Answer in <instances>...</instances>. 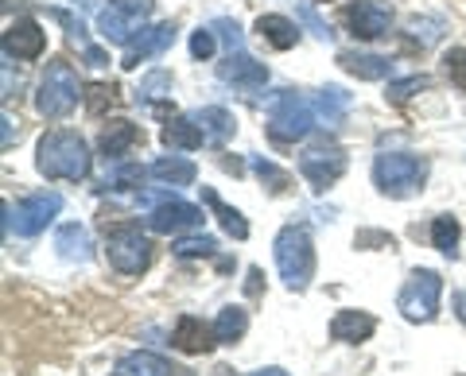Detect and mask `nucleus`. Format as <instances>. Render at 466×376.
<instances>
[{
	"label": "nucleus",
	"mask_w": 466,
	"mask_h": 376,
	"mask_svg": "<svg viewBox=\"0 0 466 376\" xmlns=\"http://www.w3.org/2000/svg\"><path fill=\"white\" fill-rule=\"evenodd\" d=\"M35 167L43 179H63V183H82L90 175V148L78 133L70 128H55L39 140L35 148Z\"/></svg>",
	"instance_id": "obj_1"
},
{
	"label": "nucleus",
	"mask_w": 466,
	"mask_h": 376,
	"mask_svg": "<svg viewBox=\"0 0 466 376\" xmlns=\"http://www.w3.org/2000/svg\"><path fill=\"white\" fill-rule=\"evenodd\" d=\"M428 183V159L408 152H381L373 159V186L385 198H416Z\"/></svg>",
	"instance_id": "obj_2"
},
{
	"label": "nucleus",
	"mask_w": 466,
	"mask_h": 376,
	"mask_svg": "<svg viewBox=\"0 0 466 376\" xmlns=\"http://www.w3.org/2000/svg\"><path fill=\"white\" fill-rule=\"evenodd\" d=\"M276 268H280V280L291 292H303L315 280V244L311 233L303 225H284L276 233Z\"/></svg>",
	"instance_id": "obj_3"
},
{
	"label": "nucleus",
	"mask_w": 466,
	"mask_h": 376,
	"mask_svg": "<svg viewBox=\"0 0 466 376\" xmlns=\"http://www.w3.org/2000/svg\"><path fill=\"white\" fill-rule=\"evenodd\" d=\"M315 124V105L296 90H280L268 101V136L276 143H296L311 133Z\"/></svg>",
	"instance_id": "obj_4"
},
{
	"label": "nucleus",
	"mask_w": 466,
	"mask_h": 376,
	"mask_svg": "<svg viewBox=\"0 0 466 376\" xmlns=\"http://www.w3.org/2000/svg\"><path fill=\"white\" fill-rule=\"evenodd\" d=\"M440 299H443V276L431 268H416L400 287L397 307L408 322H431L440 314Z\"/></svg>",
	"instance_id": "obj_5"
},
{
	"label": "nucleus",
	"mask_w": 466,
	"mask_h": 376,
	"mask_svg": "<svg viewBox=\"0 0 466 376\" xmlns=\"http://www.w3.org/2000/svg\"><path fill=\"white\" fill-rule=\"evenodd\" d=\"M152 8H156V0H109V5L97 12L101 39H106V43H125V47H128V43L144 32Z\"/></svg>",
	"instance_id": "obj_6"
},
{
	"label": "nucleus",
	"mask_w": 466,
	"mask_h": 376,
	"mask_svg": "<svg viewBox=\"0 0 466 376\" xmlns=\"http://www.w3.org/2000/svg\"><path fill=\"white\" fill-rule=\"evenodd\" d=\"M78 97H82L78 74L66 63H51L47 70H43V82H39V94H35L39 117H51V121L66 117V113L78 105Z\"/></svg>",
	"instance_id": "obj_7"
},
{
	"label": "nucleus",
	"mask_w": 466,
	"mask_h": 376,
	"mask_svg": "<svg viewBox=\"0 0 466 376\" xmlns=\"http://www.w3.org/2000/svg\"><path fill=\"white\" fill-rule=\"evenodd\" d=\"M58 210H63V194L55 191H35L16 202V210L5 206V229H16V237H39L47 229Z\"/></svg>",
	"instance_id": "obj_8"
},
{
	"label": "nucleus",
	"mask_w": 466,
	"mask_h": 376,
	"mask_svg": "<svg viewBox=\"0 0 466 376\" xmlns=\"http://www.w3.org/2000/svg\"><path fill=\"white\" fill-rule=\"evenodd\" d=\"M106 256L121 276H140V272H148V264H152V241L144 237L137 225H121L109 233Z\"/></svg>",
	"instance_id": "obj_9"
},
{
	"label": "nucleus",
	"mask_w": 466,
	"mask_h": 376,
	"mask_svg": "<svg viewBox=\"0 0 466 376\" xmlns=\"http://www.w3.org/2000/svg\"><path fill=\"white\" fill-rule=\"evenodd\" d=\"M299 175L308 179L315 191H327V186H334L346 175V152L339 143H327V140L311 143V148L299 155Z\"/></svg>",
	"instance_id": "obj_10"
},
{
	"label": "nucleus",
	"mask_w": 466,
	"mask_h": 376,
	"mask_svg": "<svg viewBox=\"0 0 466 376\" xmlns=\"http://www.w3.org/2000/svg\"><path fill=\"white\" fill-rule=\"evenodd\" d=\"M144 218H148L152 233H187V229H202V210L191 206V202H183L179 194L159 202V206L148 210Z\"/></svg>",
	"instance_id": "obj_11"
},
{
	"label": "nucleus",
	"mask_w": 466,
	"mask_h": 376,
	"mask_svg": "<svg viewBox=\"0 0 466 376\" xmlns=\"http://www.w3.org/2000/svg\"><path fill=\"white\" fill-rule=\"evenodd\" d=\"M47 51V32H43V24L32 20V16H24L16 20L5 32V54L8 59H24V63H32L39 59V54Z\"/></svg>",
	"instance_id": "obj_12"
},
{
	"label": "nucleus",
	"mask_w": 466,
	"mask_h": 376,
	"mask_svg": "<svg viewBox=\"0 0 466 376\" xmlns=\"http://www.w3.org/2000/svg\"><path fill=\"white\" fill-rule=\"evenodd\" d=\"M218 78L226 85H238V90H260L268 82V66L257 63L249 51H229L226 63H218Z\"/></svg>",
	"instance_id": "obj_13"
},
{
	"label": "nucleus",
	"mask_w": 466,
	"mask_h": 376,
	"mask_svg": "<svg viewBox=\"0 0 466 376\" xmlns=\"http://www.w3.org/2000/svg\"><path fill=\"white\" fill-rule=\"evenodd\" d=\"M346 24L358 39H377V35L389 32L392 8L385 5V0H358V5L346 8Z\"/></svg>",
	"instance_id": "obj_14"
},
{
	"label": "nucleus",
	"mask_w": 466,
	"mask_h": 376,
	"mask_svg": "<svg viewBox=\"0 0 466 376\" xmlns=\"http://www.w3.org/2000/svg\"><path fill=\"white\" fill-rule=\"evenodd\" d=\"M175 43V24H156V27H144V32L128 43L125 47V59H121V66L125 70H137L140 63H148V59H156V54H164L167 47Z\"/></svg>",
	"instance_id": "obj_15"
},
{
	"label": "nucleus",
	"mask_w": 466,
	"mask_h": 376,
	"mask_svg": "<svg viewBox=\"0 0 466 376\" xmlns=\"http://www.w3.org/2000/svg\"><path fill=\"white\" fill-rule=\"evenodd\" d=\"M171 345H175L179 353L198 357V353H210V350H214V345H218V334H214V326L202 322V318L183 314L179 322H175V330H171Z\"/></svg>",
	"instance_id": "obj_16"
},
{
	"label": "nucleus",
	"mask_w": 466,
	"mask_h": 376,
	"mask_svg": "<svg viewBox=\"0 0 466 376\" xmlns=\"http://www.w3.org/2000/svg\"><path fill=\"white\" fill-rule=\"evenodd\" d=\"M140 140H144V133L133 121H109L106 128H101V136H97V148L113 163V159H125Z\"/></svg>",
	"instance_id": "obj_17"
},
{
	"label": "nucleus",
	"mask_w": 466,
	"mask_h": 376,
	"mask_svg": "<svg viewBox=\"0 0 466 376\" xmlns=\"http://www.w3.org/2000/svg\"><path fill=\"white\" fill-rule=\"evenodd\" d=\"M373 330H377V318L366 314V311H339L330 318V338L346 341V345H358V341L373 338Z\"/></svg>",
	"instance_id": "obj_18"
},
{
	"label": "nucleus",
	"mask_w": 466,
	"mask_h": 376,
	"mask_svg": "<svg viewBox=\"0 0 466 376\" xmlns=\"http://www.w3.org/2000/svg\"><path fill=\"white\" fill-rule=\"evenodd\" d=\"M339 66L361 82H381L392 74V63L385 54H366V51H339Z\"/></svg>",
	"instance_id": "obj_19"
},
{
	"label": "nucleus",
	"mask_w": 466,
	"mask_h": 376,
	"mask_svg": "<svg viewBox=\"0 0 466 376\" xmlns=\"http://www.w3.org/2000/svg\"><path fill=\"white\" fill-rule=\"evenodd\" d=\"M195 121H198L202 133H207V143H214V148H226V143L233 140V133H238V117H233L229 109H222V105L198 109Z\"/></svg>",
	"instance_id": "obj_20"
},
{
	"label": "nucleus",
	"mask_w": 466,
	"mask_h": 376,
	"mask_svg": "<svg viewBox=\"0 0 466 376\" xmlns=\"http://www.w3.org/2000/svg\"><path fill=\"white\" fill-rule=\"evenodd\" d=\"M164 143L175 152H195L207 143V133H202L198 121H191V117H171L164 124Z\"/></svg>",
	"instance_id": "obj_21"
},
{
	"label": "nucleus",
	"mask_w": 466,
	"mask_h": 376,
	"mask_svg": "<svg viewBox=\"0 0 466 376\" xmlns=\"http://www.w3.org/2000/svg\"><path fill=\"white\" fill-rule=\"evenodd\" d=\"M148 171H152V179H159L164 186H191V183L198 179V167L191 163V159H183V155H164V159H156Z\"/></svg>",
	"instance_id": "obj_22"
},
{
	"label": "nucleus",
	"mask_w": 466,
	"mask_h": 376,
	"mask_svg": "<svg viewBox=\"0 0 466 376\" xmlns=\"http://www.w3.org/2000/svg\"><path fill=\"white\" fill-rule=\"evenodd\" d=\"M55 249H58V256L63 260H75V264H86V260H90V233H86V229L78 225V222H70V225H63L55 233Z\"/></svg>",
	"instance_id": "obj_23"
},
{
	"label": "nucleus",
	"mask_w": 466,
	"mask_h": 376,
	"mask_svg": "<svg viewBox=\"0 0 466 376\" xmlns=\"http://www.w3.org/2000/svg\"><path fill=\"white\" fill-rule=\"evenodd\" d=\"M116 372H121V376H175L183 369H175V365H167L164 357L140 350V353H125L121 361H116Z\"/></svg>",
	"instance_id": "obj_24"
},
{
	"label": "nucleus",
	"mask_w": 466,
	"mask_h": 376,
	"mask_svg": "<svg viewBox=\"0 0 466 376\" xmlns=\"http://www.w3.org/2000/svg\"><path fill=\"white\" fill-rule=\"evenodd\" d=\"M202 202H207V206L214 210V218L222 222V229H226L233 241H245V237H249V222H245V213H241V210H233V206H226V202L218 198L210 186H202Z\"/></svg>",
	"instance_id": "obj_25"
},
{
	"label": "nucleus",
	"mask_w": 466,
	"mask_h": 376,
	"mask_svg": "<svg viewBox=\"0 0 466 376\" xmlns=\"http://www.w3.org/2000/svg\"><path fill=\"white\" fill-rule=\"evenodd\" d=\"M144 175H152V171H144L140 163H128V159H113L109 163V171H106V191H140L144 186Z\"/></svg>",
	"instance_id": "obj_26"
},
{
	"label": "nucleus",
	"mask_w": 466,
	"mask_h": 376,
	"mask_svg": "<svg viewBox=\"0 0 466 376\" xmlns=\"http://www.w3.org/2000/svg\"><path fill=\"white\" fill-rule=\"evenodd\" d=\"M257 32H260V39H268L276 51H291L299 43V27L291 24L288 16H260Z\"/></svg>",
	"instance_id": "obj_27"
},
{
	"label": "nucleus",
	"mask_w": 466,
	"mask_h": 376,
	"mask_svg": "<svg viewBox=\"0 0 466 376\" xmlns=\"http://www.w3.org/2000/svg\"><path fill=\"white\" fill-rule=\"evenodd\" d=\"M245 330H249V311H245V307H222V311H218V318H214L218 341L233 345V341L245 338Z\"/></svg>",
	"instance_id": "obj_28"
},
{
	"label": "nucleus",
	"mask_w": 466,
	"mask_h": 376,
	"mask_svg": "<svg viewBox=\"0 0 466 376\" xmlns=\"http://www.w3.org/2000/svg\"><path fill=\"white\" fill-rule=\"evenodd\" d=\"M346 109H350V94L342 90V85H327V90H319L315 97V113L323 117L327 124H339L346 117Z\"/></svg>",
	"instance_id": "obj_29"
},
{
	"label": "nucleus",
	"mask_w": 466,
	"mask_h": 376,
	"mask_svg": "<svg viewBox=\"0 0 466 376\" xmlns=\"http://www.w3.org/2000/svg\"><path fill=\"white\" fill-rule=\"evenodd\" d=\"M171 74L167 70H152L148 78H144L140 85H137V105H148V109H159V101L164 97H171Z\"/></svg>",
	"instance_id": "obj_30"
},
{
	"label": "nucleus",
	"mask_w": 466,
	"mask_h": 376,
	"mask_svg": "<svg viewBox=\"0 0 466 376\" xmlns=\"http://www.w3.org/2000/svg\"><path fill=\"white\" fill-rule=\"evenodd\" d=\"M459 233H462V229H459V222L451 218V213H443V218L431 222V244H435V249H440L443 256H451V260L459 256Z\"/></svg>",
	"instance_id": "obj_31"
},
{
	"label": "nucleus",
	"mask_w": 466,
	"mask_h": 376,
	"mask_svg": "<svg viewBox=\"0 0 466 376\" xmlns=\"http://www.w3.org/2000/svg\"><path fill=\"white\" fill-rule=\"evenodd\" d=\"M253 175L265 183L272 194H284L288 186H291V175H288V171H280V167H276L272 159H265V155H253Z\"/></svg>",
	"instance_id": "obj_32"
},
{
	"label": "nucleus",
	"mask_w": 466,
	"mask_h": 376,
	"mask_svg": "<svg viewBox=\"0 0 466 376\" xmlns=\"http://www.w3.org/2000/svg\"><path fill=\"white\" fill-rule=\"evenodd\" d=\"M116 101V85L113 82H90L86 85V109L94 113V117H101L106 109H113Z\"/></svg>",
	"instance_id": "obj_33"
},
{
	"label": "nucleus",
	"mask_w": 466,
	"mask_h": 376,
	"mask_svg": "<svg viewBox=\"0 0 466 376\" xmlns=\"http://www.w3.org/2000/svg\"><path fill=\"white\" fill-rule=\"evenodd\" d=\"M171 252L183 256V260H191V256H214L218 252V241L207 237V233H202V237H179V241L171 244Z\"/></svg>",
	"instance_id": "obj_34"
},
{
	"label": "nucleus",
	"mask_w": 466,
	"mask_h": 376,
	"mask_svg": "<svg viewBox=\"0 0 466 376\" xmlns=\"http://www.w3.org/2000/svg\"><path fill=\"white\" fill-rule=\"evenodd\" d=\"M428 78L424 74H412V78H404V82H389V101H408V97H416L420 90H428Z\"/></svg>",
	"instance_id": "obj_35"
},
{
	"label": "nucleus",
	"mask_w": 466,
	"mask_h": 376,
	"mask_svg": "<svg viewBox=\"0 0 466 376\" xmlns=\"http://www.w3.org/2000/svg\"><path fill=\"white\" fill-rule=\"evenodd\" d=\"M443 66H447L451 82H455L459 90L466 94V47H451V51L443 54Z\"/></svg>",
	"instance_id": "obj_36"
},
{
	"label": "nucleus",
	"mask_w": 466,
	"mask_h": 376,
	"mask_svg": "<svg viewBox=\"0 0 466 376\" xmlns=\"http://www.w3.org/2000/svg\"><path fill=\"white\" fill-rule=\"evenodd\" d=\"M210 27H214V35H222V39H226V47H229V51H245V35H241V27L233 24L229 16H218Z\"/></svg>",
	"instance_id": "obj_37"
},
{
	"label": "nucleus",
	"mask_w": 466,
	"mask_h": 376,
	"mask_svg": "<svg viewBox=\"0 0 466 376\" xmlns=\"http://www.w3.org/2000/svg\"><path fill=\"white\" fill-rule=\"evenodd\" d=\"M214 27H198V32L191 35V54H195V59H210V54H214Z\"/></svg>",
	"instance_id": "obj_38"
},
{
	"label": "nucleus",
	"mask_w": 466,
	"mask_h": 376,
	"mask_svg": "<svg viewBox=\"0 0 466 376\" xmlns=\"http://www.w3.org/2000/svg\"><path fill=\"white\" fill-rule=\"evenodd\" d=\"M303 20H308V27H311V32H315L319 39H327V43L334 39V32H330V27H327L323 20H319V16H315V12H311V8H303Z\"/></svg>",
	"instance_id": "obj_39"
},
{
	"label": "nucleus",
	"mask_w": 466,
	"mask_h": 376,
	"mask_svg": "<svg viewBox=\"0 0 466 376\" xmlns=\"http://www.w3.org/2000/svg\"><path fill=\"white\" fill-rule=\"evenodd\" d=\"M420 27H424V43H435L440 39V20H412V32H420Z\"/></svg>",
	"instance_id": "obj_40"
},
{
	"label": "nucleus",
	"mask_w": 466,
	"mask_h": 376,
	"mask_svg": "<svg viewBox=\"0 0 466 376\" xmlns=\"http://www.w3.org/2000/svg\"><path fill=\"white\" fill-rule=\"evenodd\" d=\"M82 54H86V66H94V70H101V66H109V54H106V51H101V47H94V43H90V47H86Z\"/></svg>",
	"instance_id": "obj_41"
},
{
	"label": "nucleus",
	"mask_w": 466,
	"mask_h": 376,
	"mask_svg": "<svg viewBox=\"0 0 466 376\" xmlns=\"http://www.w3.org/2000/svg\"><path fill=\"white\" fill-rule=\"evenodd\" d=\"M354 244L358 249H366V244H385V249H392V237L389 233H358Z\"/></svg>",
	"instance_id": "obj_42"
},
{
	"label": "nucleus",
	"mask_w": 466,
	"mask_h": 376,
	"mask_svg": "<svg viewBox=\"0 0 466 376\" xmlns=\"http://www.w3.org/2000/svg\"><path fill=\"white\" fill-rule=\"evenodd\" d=\"M0 124H5V148H12V140H16V136H20V128H12V124H16V121H12V117H8V113H5V121H0Z\"/></svg>",
	"instance_id": "obj_43"
},
{
	"label": "nucleus",
	"mask_w": 466,
	"mask_h": 376,
	"mask_svg": "<svg viewBox=\"0 0 466 376\" xmlns=\"http://www.w3.org/2000/svg\"><path fill=\"white\" fill-rule=\"evenodd\" d=\"M455 314H459V322L466 326V292H459V295H455Z\"/></svg>",
	"instance_id": "obj_44"
},
{
	"label": "nucleus",
	"mask_w": 466,
	"mask_h": 376,
	"mask_svg": "<svg viewBox=\"0 0 466 376\" xmlns=\"http://www.w3.org/2000/svg\"><path fill=\"white\" fill-rule=\"evenodd\" d=\"M249 376H288V372H284V369H276V365H272V369H257V372H249Z\"/></svg>",
	"instance_id": "obj_45"
},
{
	"label": "nucleus",
	"mask_w": 466,
	"mask_h": 376,
	"mask_svg": "<svg viewBox=\"0 0 466 376\" xmlns=\"http://www.w3.org/2000/svg\"><path fill=\"white\" fill-rule=\"evenodd\" d=\"M70 5H78V8H94L97 0H70Z\"/></svg>",
	"instance_id": "obj_46"
},
{
	"label": "nucleus",
	"mask_w": 466,
	"mask_h": 376,
	"mask_svg": "<svg viewBox=\"0 0 466 376\" xmlns=\"http://www.w3.org/2000/svg\"><path fill=\"white\" fill-rule=\"evenodd\" d=\"M116 376H121V372H116Z\"/></svg>",
	"instance_id": "obj_47"
},
{
	"label": "nucleus",
	"mask_w": 466,
	"mask_h": 376,
	"mask_svg": "<svg viewBox=\"0 0 466 376\" xmlns=\"http://www.w3.org/2000/svg\"><path fill=\"white\" fill-rule=\"evenodd\" d=\"M323 5H327V0H323Z\"/></svg>",
	"instance_id": "obj_48"
}]
</instances>
